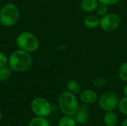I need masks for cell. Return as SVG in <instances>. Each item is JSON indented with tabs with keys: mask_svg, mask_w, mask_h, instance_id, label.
<instances>
[{
	"mask_svg": "<svg viewBox=\"0 0 127 126\" xmlns=\"http://www.w3.org/2000/svg\"><path fill=\"white\" fill-rule=\"evenodd\" d=\"M7 65L12 71L25 72L32 67L33 57L29 52L18 49L9 56Z\"/></svg>",
	"mask_w": 127,
	"mask_h": 126,
	"instance_id": "6da1fadb",
	"label": "cell"
},
{
	"mask_svg": "<svg viewBox=\"0 0 127 126\" xmlns=\"http://www.w3.org/2000/svg\"><path fill=\"white\" fill-rule=\"evenodd\" d=\"M59 108L63 114L68 116H74L79 109V102L75 94L69 92H63L58 99Z\"/></svg>",
	"mask_w": 127,
	"mask_h": 126,
	"instance_id": "7a4b0ae2",
	"label": "cell"
},
{
	"mask_svg": "<svg viewBox=\"0 0 127 126\" xmlns=\"http://www.w3.org/2000/svg\"><path fill=\"white\" fill-rule=\"evenodd\" d=\"M20 12L19 7L13 3L5 4L0 11L1 24L5 27L13 26L19 19Z\"/></svg>",
	"mask_w": 127,
	"mask_h": 126,
	"instance_id": "3957f363",
	"label": "cell"
},
{
	"mask_svg": "<svg viewBox=\"0 0 127 126\" xmlns=\"http://www.w3.org/2000/svg\"><path fill=\"white\" fill-rule=\"evenodd\" d=\"M16 45L19 49L31 53L39 48V42L37 37L32 33L25 31L16 38Z\"/></svg>",
	"mask_w": 127,
	"mask_h": 126,
	"instance_id": "277c9868",
	"label": "cell"
},
{
	"mask_svg": "<svg viewBox=\"0 0 127 126\" xmlns=\"http://www.w3.org/2000/svg\"><path fill=\"white\" fill-rule=\"evenodd\" d=\"M121 25V18L119 14L109 12L100 18V27L106 33H112L119 28Z\"/></svg>",
	"mask_w": 127,
	"mask_h": 126,
	"instance_id": "5b68a950",
	"label": "cell"
},
{
	"mask_svg": "<svg viewBox=\"0 0 127 126\" xmlns=\"http://www.w3.org/2000/svg\"><path fill=\"white\" fill-rule=\"evenodd\" d=\"M32 112L37 117H47L53 111V107L50 102L44 97H36L31 104Z\"/></svg>",
	"mask_w": 127,
	"mask_h": 126,
	"instance_id": "8992f818",
	"label": "cell"
},
{
	"mask_svg": "<svg viewBox=\"0 0 127 126\" xmlns=\"http://www.w3.org/2000/svg\"><path fill=\"white\" fill-rule=\"evenodd\" d=\"M118 96L112 91L104 92L98 98V104L100 108L106 111H113L118 105L119 102Z\"/></svg>",
	"mask_w": 127,
	"mask_h": 126,
	"instance_id": "52a82bcc",
	"label": "cell"
},
{
	"mask_svg": "<svg viewBox=\"0 0 127 126\" xmlns=\"http://www.w3.org/2000/svg\"><path fill=\"white\" fill-rule=\"evenodd\" d=\"M80 100L83 103L91 105L97 101L98 95L97 92L92 89H86L80 93Z\"/></svg>",
	"mask_w": 127,
	"mask_h": 126,
	"instance_id": "ba28073f",
	"label": "cell"
},
{
	"mask_svg": "<svg viewBox=\"0 0 127 126\" xmlns=\"http://www.w3.org/2000/svg\"><path fill=\"white\" fill-rule=\"evenodd\" d=\"M83 25L88 29H95L100 27V18L96 15H88L83 19Z\"/></svg>",
	"mask_w": 127,
	"mask_h": 126,
	"instance_id": "9c48e42d",
	"label": "cell"
},
{
	"mask_svg": "<svg viewBox=\"0 0 127 126\" xmlns=\"http://www.w3.org/2000/svg\"><path fill=\"white\" fill-rule=\"evenodd\" d=\"M99 4L98 0H82L80 8L86 13H92L96 11Z\"/></svg>",
	"mask_w": 127,
	"mask_h": 126,
	"instance_id": "30bf717a",
	"label": "cell"
},
{
	"mask_svg": "<svg viewBox=\"0 0 127 126\" xmlns=\"http://www.w3.org/2000/svg\"><path fill=\"white\" fill-rule=\"evenodd\" d=\"M118 122V117L113 111H108L103 117V123L106 126H115Z\"/></svg>",
	"mask_w": 127,
	"mask_h": 126,
	"instance_id": "8fae6325",
	"label": "cell"
},
{
	"mask_svg": "<svg viewBox=\"0 0 127 126\" xmlns=\"http://www.w3.org/2000/svg\"><path fill=\"white\" fill-rule=\"evenodd\" d=\"M66 88L68 91L74 94H79L81 91V88L80 83L74 79H69L66 83Z\"/></svg>",
	"mask_w": 127,
	"mask_h": 126,
	"instance_id": "7c38bea8",
	"label": "cell"
},
{
	"mask_svg": "<svg viewBox=\"0 0 127 126\" xmlns=\"http://www.w3.org/2000/svg\"><path fill=\"white\" fill-rule=\"evenodd\" d=\"M74 117L77 123L79 125H82V126L87 124L90 120V116L89 114V112H83V111H78L75 114Z\"/></svg>",
	"mask_w": 127,
	"mask_h": 126,
	"instance_id": "4fadbf2b",
	"label": "cell"
},
{
	"mask_svg": "<svg viewBox=\"0 0 127 126\" xmlns=\"http://www.w3.org/2000/svg\"><path fill=\"white\" fill-rule=\"evenodd\" d=\"M28 126H50V123L46 117L36 116L31 120Z\"/></svg>",
	"mask_w": 127,
	"mask_h": 126,
	"instance_id": "5bb4252c",
	"label": "cell"
},
{
	"mask_svg": "<svg viewBox=\"0 0 127 126\" xmlns=\"http://www.w3.org/2000/svg\"><path fill=\"white\" fill-rule=\"evenodd\" d=\"M77 122L73 116L65 115L58 122L57 126H77Z\"/></svg>",
	"mask_w": 127,
	"mask_h": 126,
	"instance_id": "9a60e30c",
	"label": "cell"
},
{
	"mask_svg": "<svg viewBox=\"0 0 127 126\" xmlns=\"http://www.w3.org/2000/svg\"><path fill=\"white\" fill-rule=\"evenodd\" d=\"M118 77L124 82H127V62L121 65L118 69Z\"/></svg>",
	"mask_w": 127,
	"mask_h": 126,
	"instance_id": "2e32d148",
	"label": "cell"
},
{
	"mask_svg": "<svg viewBox=\"0 0 127 126\" xmlns=\"http://www.w3.org/2000/svg\"><path fill=\"white\" fill-rule=\"evenodd\" d=\"M12 70L9 66H4L3 68H0V81L1 82H5L7 81L10 75H11Z\"/></svg>",
	"mask_w": 127,
	"mask_h": 126,
	"instance_id": "e0dca14e",
	"label": "cell"
},
{
	"mask_svg": "<svg viewBox=\"0 0 127 126\" xmlns=\"http://www.w3.org/2000/svg\"><path fill=\"white\" fill-rule=\"evenodd\" d=\"M118 108L122 114L127 115V96H125L121 100H119Z\"/></svg>",
	"mask_w": 127,
	"mask_h": 126,
	"instance_id": "ac0fdd59",
	"label": "cell"
},
{
	"mask_svg": "<svg viewBox=\"0 0 127 126\" xmlns=\"http://www.w3.org/2000/svg\"><path fill=\"white\" fill-rule=\"evenodd\" d=\"M95 12L97 13V15L98 16L102 17L109 13V7H108V6L100 3Z\"/></svg>",
	"mask_w": 127,
	"mask_h": 126,
	"instance_id": "d6986e66",
	"label": "cell"
},
{
	"mask_svg": "<svg viewBox=\"0 0 127 126\" xmlns=\"http://www.w3.org/2000/svg\"><path fill=\"white\" fill-rule=\"evenodd\" d=\"M106 83V79L105 77H97L93 80V84L96 87H102Z\"/></svg>",
	"mask_w": 127,
	"mask_h": 126,
	"instance_id": "ffe728a7",
	"label": "cell"
},
{
	"mask_svg": "<svg viewBox=\"0 0 127 126\" xmlns=\"http://www.w3.org/2000/svg\"><path fill=\"white\" fill-rule=\"evenodd\" d=\"M8 64V58L7 56L3 53L0 51V68L4 66H7Z\"/></svg>",
	"mask_w": 127,
	"mask_h": 126,
	"instance_id": "44dd1931",
	"label": "cell"
},
{
	"mask_svg": "<svg viewBox=\"0 0 127 126\" xmlns=\"http://www.w3.org/2000/svg\"><path fill=\"white\" fill-rule=\"evenodd\" d=\"M98 1L100 4H103L109 7V6H113V5L117 4L120 1V0H98Z\"/></svg>",
	"mask_w": 127,
	"mask_h": 126,
	"instance_id": "7402d4cb",
	"label": "cell"
},
{
	"mask_svg": "<svg viewBox=\"0 0 127 126\" xmlns=\"http://www.w3.org/2000/svg\"><path fill=\"white\" fill-rule=\"evenodd\" d=\"M78 111H83V112H89V108L87 104H85V103H83L81 105H79V109Z\"/></svg>",
	"mask_w": 127,
	"mask_h": 126,
	"instance_id": "603a6c76",
	"label": "cell"
},
{
	"mask_svg": "<svg viewBox=\"0 0 127 126\" xmlns=\"http://www.w3.org/2000/svg\"><path fill=\"white\" fill-rule=\"evenodd\" d=\"M123 92H124V96H127V82H126L125 85L124 86V88H123Z\"/></svg>",
	"mask_w": 127,
	"mask_h": 126,
	"instance_id": "cb8c5ba5",
	"label": "cell"
},
{
	"mask_svg": "<svg viewBox=\"0 0 127 126\" xmlns=\"http://www.w3.org/2000/svg\"><path fill=\"white\" fill-rule=\"evenodd\" d=\"M121 126H127V118L123 120V122L121 124Z\"/></svg>",
	"mask_w": 127,
	"mask_h": 126,
	"instance_id": "d4e9b609",
	"label": "cell"
},
{
	"mask_svg": "<svg viewBox=\"0 0 127 126\" xmlns=\"http://www.w3.org/2000/svg\"><path fill=\"white\" fill-rule=\"evenodd\" d=\"M1 117H2V113H1V111L0 110V120L1 119Z\"/></svg>",
	"mask_w": 127,
	"mask_h": 126,
	"instance_id": "484cf974",
	"label": "cell"
},
{
	"mask_svg": "<svg viewBox=\"0 0 127 126\" xmlns=\"http://www.w3.org/2000/svg\"><path fill=\"white\" fill-rule=\"evenodd\" d=\"M0 23H1V19H0Z\"/></svg>",
	"mask_w": 127,
	"mask_h": 126,
	"instance_id": "4316f807",
	"label": "cell"
}]
</instances>
